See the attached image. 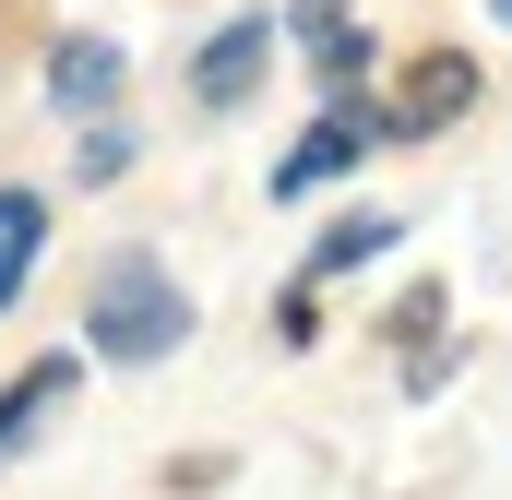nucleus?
Segmentation results:
<instances>
[{
  "label": "nucleus",
  "mask_w": 512,
  "mask_h": 500,
  "mask_svg": "<svg viewBox=\"0 0 512 500\" xmlns=\"http://www.w3.org/2000/svg\"><path fill=\"white\" fill-rule=\"evenodd\" d=\"M84 346L96 358H167V346H191V298H179V274L167 262H108L96 274V298H84Z\"/></svg>",
  "instance_id": "obj_1"
},
{
  "label": "nucleus",
  "mask_w": 512,
  "mask_h": 500,
  "mask_svg": "<svg viewBox=\"0 0 512 500\" xmlns=\"http://www.w3.org/2000/svg\"><path fill=\"white\" fill-rule=\"evenodd\" d=\"M370 131H382V108H346V96H334L322 120H310L298 143H286V155H274V203H310L322 179H346V167L370 155Z\"/></svg>",
  "instance_id": "obj_2"
},
{
  "label": "nucleus",
  "mask_w": 512,
  "mask_h": 500,
  "mask_svg": "<svg viewBox=\"0 0 512 500\" xmlns=\"http://www.w3.org/2000/svg\"><path fill=\"white\" fill-rule=\"evenodd\" d=\"M262 60H274V24H262V12L215 24V36H203V60H191V96H203V108H239V96L262 84Z\"/></svg>",
  "instance_id": "obj_3"
},
{
  "label": "nucleus",
  "mask_w": 512,
  "mask_h": 500,
  "mask_svg": "<svg viewBox=\"0 0 512 500\" xmlns=\"http://www.w3.org/2000/svg\"><path fill=\"white\" fill-rule=\"evenodd\" d=\"M477 108V60H453V48H429L417 72H405V96L382 108V131H441V120H465Z\"/></svg>",
  "instance_id": "obj_4"
},
{
  "label": "nucleus",
  "mask_w": 512,
  "mask_h": 500,
  "mask_svg": "<svg viewBox=\"0 0 512 500\" xmlns=\"http://www.w3.org/2000/svg\"><path fill=\"white\" fill-rule=\"evenodd\" d=\"M48 96H60V108H108V96H120V48H108V36H60Z\"/></svg>",
  "instance_id": "obj_5"
},
{
  "label": "nucleus",
  "mask_w": 512,
  "mask_h": 500,
  "mask_svg": "<svg viewBox=\"0 0 512 500\" xmlns=\"http://www.w3.org/2000/svg\"><path fill=\"white\" fill-rule=\"evenodd\" d=\"M36 250H48V203H36V191H0V310L24 298Z\"/></svg>",
  "instance_id": "obj_6"
},
{
  "label": "nucleus",
  "mask_w": 512,
  "mask_h": 500,
  "mask_svg": "<svg viewBox=\"0 0 512 500\" xmlns=\"http://www.w3.org/2000/svg\"><path fill=\"white\" fill-rule=\"evenodd\" d=\"M60 393H72V358H48V370H24L12 393H0V453L36 429V417H60Z\"/></svg>",
  "instance_id": "obj_7"
},
{
  "label": "nucleus",
  "mask_w": 512,
  "mask_h": 500,
  "mask_svg": "<svg viewBox=\"0 0 512 500\" xmlns=\"http://www.w3.org/2000/svg\"><path fill=\"white\" fill-rule=\"evenodd\" d=\"M370 250H393V215H346V227H322V250H310V274H358Z\"/></svg>",
  "instance_id": "obj_8"
},
{
  "label": "nucleus",
  "mask_w": 512,
  "mask_h": 500,
  "mask_svg": "<svg viewBox=\"0 0 512 500\" xmlns=\"http://www.w3.org/2000/svg\"><path fill=\"white\" fill-rule=\"evenodd\" d=\"M334 24H346V0H298V36H310V48H322Z\"/></svg>",
  "instance_id": "obj_9"
},
{
  "label": "nucleus",
  "mask_w": 512,
  "mask_h": 500,
  "mask_svg": "<svg viewBox=\"0 0 512 500\" xmlns=\"http://www.w3.org/2000/svg\"><path fill=\"white\" fill-rule=\"evenodd\" d=\"M489 12H512V0H489Z\"/></svg>",
  "instance_id": "obj_10"
}]
</instances>
